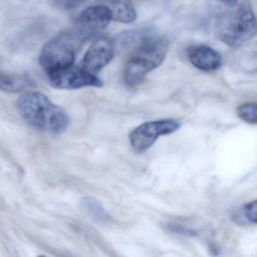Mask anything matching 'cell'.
Listing matches in <instances>:
<instances>
[{
  "label": "cell",
  "mask_w": 257,
  "mask_h": 257,
  "mask_svg": "<svg viewBox=\"0 0 257 257\" xmlns=\"http://www.w3.org/2000/svg\"><path fill=\"white\" fill-rule=\"evenodd\" d=\"M237 114L239 118L249 124H256L257 104L255 103H246L237 107Z\"/></svg>",
  "instance_id": "15"
},
{
  "label": "cell",
  "mask_w": 257,
  "mask_h": 257,
  "mask_svg": "<svg viewBox=\"0 0 257 257\" xmlns=\"http://www.w3.org/2000/svg\"><path fill=\"white\" fill-rule=\"evenodd\" d=\"M49 83L57 89H79L85 87L100 88L103 83L94 73L72 65L48 74Z\"/></svg>",
  "instance_id": "6"
},
{
  "label": "cell",
  "mask_w": 257,
  "mask_h": 257,
  "mask_svg": "<svg viewBox=\"0 0 257 257\" xmlns=\"http://www.w3.org/2000/svg\"><path fill=\"white\" fill-rule=\"evenodd\" d=\"M85 1L86 0H56V4L58 7L64 10H71L76 8Z\"/></svg>",
  "instance_id": "17"
},
{
  "label": "cell",
  "mask_w": 257,
  "mask_h": 257,
  "mask_svg": "<svg viewBox=\"0 0 257 257\" xmlns=\"http://www.w3.org/2000/svg\"><path fill=\"white\" fill-rule=\"evenodd\" d=\"M95 34L79 24L60 33L43 46L40 56V65L47 74L73 65L79 49L84 43L95 37Z\"/></svg>",
  "instance_id": "1"
},
{
  "label": "cell",
  "mask_w": 257,
  "mask_h": 257,
  "mask_svg": "<svg viewBox=\"0 0 257 257\" xmlns=\"http://www.w3.org/2000/svg\"><path fill=\"white\" fill-rule=\"evenodd\" d=\"M181 127V123L176 119H163L147 121L138 126L129 135L132 148L138 153L150 149L160 136L171 135Z\"/></svg>",
  "instance_id": "5"
},
{
  "label": "cell",
  "mask_w": 257,
  "mask_h": 257,
  "mask_svg": "<svg viewBox=\"0 0 257 257\" xmlns=\"http://www.w3.org/2000/svg\"><path fill=\"white\" fill-rule=\"evenodd\" d=\"M233 220L240 225L248 224H256L257 222V201H250L244 204L233 215Z\"/></svg>",
  "instance_id": "13"
},
{
  "label": "cell",
  "mask_w": 257,
  "mask_h": 257,
  "mask_svg": "<svg viewBox=\"0 0 257 257\" xmlns=\"http://www.w3.org/2000/svg\"><path fill=\"white\" fill-rule=\"evenodd\" d=\"M112 21V16L107 7L97 1L94 5L85 9L79 14L76 23L95 27L103 31Z\"/></svg>",
  "instance_id": "9"
},
{
  "label": "cell",
  "mask_w": 257,
  "mask_h": 257,
  "mask_svg": "<svg viewBox=\"0 0 257 257\" xmlns=\"http://www.w3.org/2000/svg\"><path fill=\"white\" fill-rule=\"evenodd\" d=\"M19 113L34 128L60 134L70 124V117L61 106L40 92H27L17 101Z\"/></svg>",
  "instance_id": "2"
},
{
  "label": "cell",
  "mask_w": 257,
  "mask_h": 257,
  "mask_svg": "<svg viewBox=\"0 0 257 257\" xmlns=\"http://www.w3.org/2000/svg\"><path fill=\"white\" fill-rule=\"evenodd\" d=\"M218 38L227 46L240 47L255 37L256 21L250 3L243 1L234 11L223 13L216 24Z\"/></svg>",
  "instance_id": "4"
},
{
  "label": "cell",
  "mask_w": 257,
  "mask_h": 257,
  "mask_svg": "<svg viewBox=\"0 0 257 257\" xmlns=\"http://www.w3.org/2000/svg\"><path fill=\"white\" fill-rule=\"evenodd\" d=\"M84 204L91 216H94L97 220L102 222H109L110 220V216L107 212L102 207L101 204L94 198H86Z\"/></svg>",
  "instance_id": "14"
},
{
  "label": "cell",
  "mask_w": 257,
  "mask_h": 257,
  "mask_svg": "<svg viewBox=\"0 0 257 257\" xmlns=\"http://www.w3.org/2000/svg\"><path fill=\"white\" fill-rule=\"evenodd\" d=\"M168 47V39L156 34L132 51L124 67L126 85L135 87L142 83L147 74L165 61Z\"/></svg>",
  "instance_id": "3"
},
{
  "label": "cell",
  "mask_w": 257,
  "mask_h": 257,
  "mask_svg": "<svg viewBox=\"0 0 257 257\" xmlns=\"http://www.w3.org/2000/svg\"><path fill=\"white\" fill-rule=\"evenodd\" d=\"M115 43L109 37L97 38L90 46L83 58V68L96 73L110 63L115 55Z\"/></svg>",
  "instance_id": "7"
},
{
  "label": "cell",
  "mask_w": 257,
  "mask_h": 257,
  "mask_svg": "<svg viewBox=\"0 0 257 257\" xmlns=\"http://www.w3.org/2000/svg\"><path fill=\"white\" fill-rule=\"evenodd\" d=\"M156 34L157 33L151 28L126 31L118 36L115 43H118L121 49L132 52Z\"/></svg>",
  "instance_id": "12"
},
{
  "label": "cell",
  "mask_w": 257,
  "mask_h": 257,
  "mask_svg": "<svg viewBox=\"0 0 257 257\" xmlns=\"http://www.w3.org/2000/svg\"><path fill=\"white\" fill-rule=\"evenodd\" d=\"M166 227L168 231L174 233V234H180V235L186 236V237H195L198 235V233L195 230L188 228L184 225H180V224L170 222L166 225Z\"/></svg>",
  "instance_id": "16"
},
{
  "label": "cell",
  "mask_w": 257,
  "mask_h": 257,
  "mask_svg": "<svg viewBox=\"0 0 257 257\" xmlns=\"http://www.w3.org/2000/svg\"><path fill=\"white\" fill-rule=\"evenodd\" d=\"M37 87L34 79L27 75L0 73V90L10 93L30 91Z\"/></svg>",
  "instance_id": "10"
},
{
  "label": "cell",
  "mask_w": 257,
  "mask_h": 257,
  "mask_svg": "<svg viewBox=\"0 0 257 257\" xmlns=\"http://www.w3.org/2000/svg\"><path fill=\"white\" fill-rule=\"evenodd\" d=\"M189 62L202 71L214 72L222 67L221 55L216 51L204 45H194L189 46L186 51Z\"/></svg>",
  "instance_id": "8"
},
{
  "label": "cell",
  "mask_w": 257,
  "mask_h": 257,
  "mask_svg": "<svg viewBox=\"0 0 257 257\" xmlns=\"http://www.w3.org/2000/svg\"><path fill=\"white\" fill-rule=\"evenodd\" d=\"M219 1L229 7H235L237 3V0H219Z\"/></svg>",
  "instance_id": "18"
},
{
  "label": "cell",
  "mask_w": 257,
  "mask_h": 257,
  "mask_svg": "<svg viewBox=\"0 0 257 257\" xmlns=\"http://www.w3.org/2000/svg\"><path fill=\"white\" fill-rule=\"evenodd\" d=\"M107 7L112 16V21L130 24L137 19V13L131 0H98Z\"/></svg>",
  "instance_id": "11"
}]
</instances>
